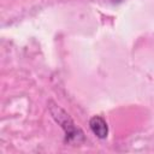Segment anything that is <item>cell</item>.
Instances as JSON below:
<instances>
[{
  "label": "cell",
  "instance_id": "1",
  "mask_svg": "<svg viewBox=\"0 0 154 154\" xmlns=\"http://www.w3.org/2000/svg\"><path fill=\"white\" fill-rule=\"evenodd\" d=\"M49 112L54 120L61 126L65 132V142L70 144H81L84 141V134L81 129H78L70 116L54 102H49Z\"/></svg>",
  "mask_w": 154,
  "mask_h": 154
},
{
  "label": "cell",
  "instance_id": "2",
  "mask_svg": "<svg viewBox=\"0 0 154 154\" xmlns=\"http://www.w3.org/2000/svg\"><path fill=\"white\" fill-rule=\"evenodd\" d=\"M89 128L93 131V134L101 140H103L108 136V125H107L106 120L100 116H94L90 118Z\"/></svg>",
  "mask_w": 154,
  "mask_h": 154
}]
</instances>
